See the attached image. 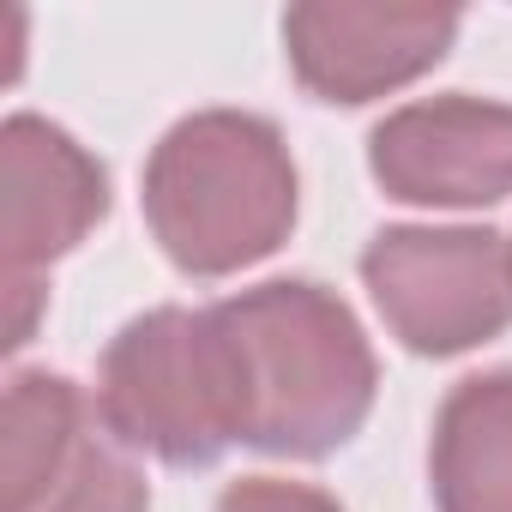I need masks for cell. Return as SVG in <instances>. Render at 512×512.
<instances>
[{
  "label": "cell",
  "mask_w": 512,
  "mask_h": 512,
  "mask_svg": "<svg viewBox=\"0 0 512 512\" xmlns=\"http://www.w3.org/2000/svg\"><path fill=\"white\" fill-rule=\"evenodd\" d=\"M241 380V428L272 452H332L350 440L374 404V356L344 314L314 284H266L217 308Z\"/></svg>",
  "instance_id": "obj_1"
},
{
  "label": "cell",
  "mask_w": 512,
  "mask_h": 512,
  "mask_svg": "<svg viewBox=\"0 0 512 512\" xmlns=\"http://www.w3.org/2000/svg\"><path fill=\"white\" fill-rule=\"evenodd\" d=\"M145 205L169 260L217 278L284 241L296 217V169L266 121L193 115L157 145Z\"/></svg>",
  "instance_id": "obj_2"
},
{
  "label": "cell",
  "mask_w": 512,
  "mask_h": 512,
  "mask_svg": "<svg viewBox=\"0 0 512 512\" xmlns=\"http://www.w3.org/2000/svg\"><path fill=\"white\" fill-rule=\"evenodd\" d=\"M103 422L127 446H145L169 464H205L229 440H247L241 380L217 308H163L133 320L103 362Z\"/></svg>",
  "instance_id": "obj_3"
},
{
  "label": "cell",
  "mask_w": 512,
  "mask_h": 512,
  "mask_svg": "<svg viewBox=\"0 0 512 512\" xmlns=\"http://www.w3.org/2000/svg\"><path fill=\"white\" fill-rule=\"evenodd\" d=\"M362 272L410 350H464L512 320V247L488 229H392Z\"/></svg>",
  "instance_id": "obj_4"
},
{
  "label": "cell",
  "mask_w": 512,
  "mask_h": 512,
  "mask_svg": "<svg viewBox=\"0 0 512 512\" xmlns=\"http://www.w3.org/2000/svg\"><path fill=\"white\" fill-rule=\"evenodd\" d=\"M7 512H145V476L103 440L67 380L19 374L0 434Z\"/></svg>",
  "instance_id": "obj_5"
},
{
  "label": "cell",
  "mask_w": 512,
  "mask_h": 512,
  "mask_svg": "<svg viewBox=\"0 0 512 512\" xmlns=\"http://www.w3.org/2000/svg\"><path fill=\"white\" fill-rule=\"evenodd\" d=\"M374 175L416 205H482L512 193V109L440 97L374 133Z\"/></svg>",
  "instance_id": "obj_6"
},
{
  "label": "cell",
  "mask_w": 512,
  "mask_h": 512,
  "mask_svg": "<svg viewBox=\"0 0 512 512\" xmlns=\"http://www.w3.org/2000/svg\"><path fill=\"white\" fill-rule=\"evenodd\" d=\"M103 169L49 121H13L0 145V241H7V290L37 272L103 217Z\"/></svg>",
  "instance_id": "obj_7"
},
{
  "label": "cell",
  "mask_w": 512,
  "mask_h": 512,
  "mask_svg": "<svg viewBox=\"0 0 512 512\" xmlns=\"http://www.w3.org/2000/svg\"><path fill=\"white\" fill-rule=\"evenodd\" d=\"M452 13H404V7H296L284 19L296 73L308 91L332 103L380 97L416 79L452 43Z\"/></svg>",
  "instance_id": "obj_8"
},
{
  "label": "cell",
  "mask_w": 512,
  "mask_h": 512,
  "mask_svg": "<svg viewBox=\"0 0 512 512\" xmlns=\"http://www.w3.org/2000/svg\"><path fill=\"white\" fill-rule=\"evenodd\" d=\"M440 512H512V374L464 380L434 434Z\"/></svg>",
  "instance_id": "obj_9"
},
{
  "label": "cell",
  "mask_w": 512,
  "mask_h": 512,
  "mask_svg": "<svg viewBox=\"0 0 512 512\" xmlns=\"http://www.w3.org/2000/svg\"><path fill=\"white\" fill-rule=\"evenodd\" d=\"M217 512H338V506H332L326 494L302 488V482H272V476H260V482L229 488Z\"/></svg>",
  "instance_id": "obj_10"
}]
</instances>
